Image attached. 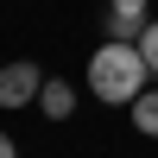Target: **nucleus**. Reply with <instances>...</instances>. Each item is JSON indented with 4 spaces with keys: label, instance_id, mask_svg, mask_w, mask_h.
Listing matches in <instances>:
<instances>
[{
    "label": "nucleus",
    "instance_id": "nucleus-1",
    "mask_svg": "<svg viewBox=\"0 0 158 158\" xmlns=\"http://www.w3.org/2000/svg\"><path fill=\"white\" fill-rule=\"evenodd\" d=\"M89 89H95V101H108V108H120V101L133 108L152 89V70H146V57H139V44L108 38V44L89 57Z\"/></svg>",
    "mask_w": 158,
    "mask_h": 158
},
{
    "label": "nucleus",
    "instance_id": "nucleus-2",
    "mask_svg": "<svg viewBox=\"0 0 158 158\" xmlns=\"http://www.w3.org/2000/svg\"><path fill=\"white\" fill-rule=\"evenodd\" d=\"M38 89H44V70L32 57L0 63V108H25V101H38Z\"/></svg>",
    "mask_w": 158,
    "mask_h": 158
},
{
    "label": "nucleus",
    "instance_id": "nucleus-3",
    "mask_svg": "<svg viewBox=\"0 0 158 158\" xmlns=\"http://www.w3.org/2000/svg\"><path fill=\"white\" fill-rule=\"evenodd\" d=\"M152 25V0H108V38L139 44V32Z\"/></svg>",
    "mask_w": 158,
    "mask_h": 158
},
{
    "label": "nucleus",
    "instance_id": "nucleus-4",
    "mask_svg": "<svg viewBox=\"0 0 158 158\" xmlns=\"http://www.w3.org/2000/svg\"><path fill=\"white\" fill-rule=\"evenodd\" d=\"M38 114H44V120H70V114H76V89L57 82V76H44V89H38Z\"/></svg>",
    "mask_w": 158,
    "mask_h": 158
},
{
    "label": "nucleus",
    "instance_id": "nucleus-5",
    "mask_svg": "<svg viewBox=\"0 0 158 158\" xmlns=\"http://www.w3.org/2000/svg\"><path fill=\"white\" fill-rule=\"evenodd\" d=\"M127 114H133V127H139L146 139H158V89H146V95H139Z\"/></svg>",
    "mask_w": 158,
    "mask_h": 158
},
{
    "label": "nucleus",
    "instance_id": "nucleus-6",
    "mask_svg": "<svg viewBox=\"0 0 158 158\" xmlns=\"http://www.w3.org/2000/svg\"><path fill=\"white\" fill-rule=\"evenodd\" d=\"M139 57H146V70L158 76V19L146 25V32H139Z\"/></svg>",
    "mask_w": 158,
    "mask_h": 158
},
{
    "label": "nucleus",
    "instance_id": "nucleus-7",
    "mask_svg": "<svg viewBox=\"0 0 158 158\" xmlns=\"http://www.w3.org/2000/svg\"><path fill=\"white\" fill-rule=\"evenodd\" d=\"M0 158H19V146H13V139H6V133H0Z\"/></svg>",
    "mask_w": 158,
    "mask_h": 158
}]
</instances>
